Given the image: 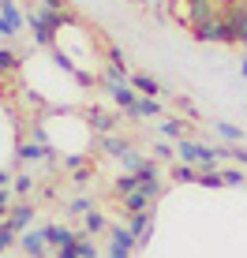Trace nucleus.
Segmentation results:
<instances>
[{
	"instance_id": "obj_1",
	"label": "nucleus",
	"mask_w": 247,
	"mask_h": 258,
	"mask_svg": "<svg viewBox=\"0 0 247 258\" xmlns=\"http://www.w3.org/2000/svg\"><path fill=\"white\" fill-rule=\"evenodd\" d=\"M191 38L195 41H214V45H232V26H228L225 12L210 15V19H202L199 26H191Z\"/></svg>"
},
{
	"instance_id": "obj_2",
	"label": "nucleus",
	"mask_w": 247,
	"mask_h": 258,
	"mask_svg": "<svg viewBox=\"0 0 247 258\" xmlns=\"http://www.w3.org/2000/svg\"><path fill=\"white\" fill-rule=\"evenodd\" d=\"M135 247H139V236L131 232L128 225H109V247H105V258H131Z\"/></svg>"
},
{
	"instance_id": "obj_3",
	"label": "nucleus",
	"mask_w": 247,
	"mask_h": 258,
	"mask_svg": "<svg viewBox=\"0 0 247 258\" xmlns=\"http://www.w3.org/2000/svg\"><path fill=\"white\" fill-rule=\"evenodd\" d=\"M225 19L232 26V45H247V0H228Z\"/></svg>"
},
{
	"instance_id": "obj_4",
	"label": "nucleus",
	"mask_w": 247,
	"mask_h": 258,
	"mask_svg": "<svg viewBox=\"0 0 247 258\" xmlns=\"http://www.w3.org/2000/svg\"><path fill=\"white\" fill-rule=\"evenodd\" d=\"M19 251L30 254V258H45L52 247L45 239V228H26V232H19Z\"/></svg>"
},
{
	"instance_id": "obj_5",
	"label": "nucleus",
	"mask_w": 247,
	"mask_h": 258,
	"mask_svg": "<svg viewBox=\"0 0 247 258\" xmlns=\"http://www.w3.org/2000/svg\"><path fill=\"white\" fill-rule=\"evenodd\" d=\"M26 23H30V34H34V45H41V49H52L56 45V30L38 15V8L30 4V12H26Z\"/></svg>"
},
{
	"instance_id": "obj_6",
	"label": "nucleus",
	"mask_w": 247,
	"mask_h": 258,
	"mask_svg": "<svg viewBox=\"0 0 247 258\" xmlns=\"http://www.w3.org/2000/svg\"><path fill=\"white\" fill-rule=\"evenodd\" d=\"M23 30V12L15 0H0V38H15Z\"/></svg>"
},
{
	"instance_id": "obj_7",
	"label": "nucleus",
	"mask_w": 247,
	"mask_h": 258,
	"mask_svg": "<svg viewBox=\"0 0 247 258\" xmlns=\"http://www.w3.org/2000/svg\"><path fill=\"white\" fill-rule=\"evenodd\" d=\"M128 228L139 236V247H146L150 239H154V210H146V213H131V217H128Z\"/></svg>"
},
{
	"instance_id": "obj_8",
	"label": "nucleus",
	"mask_w": 247,
	"mask_h": 258,
	"mask_svg": "<svg viewBox=\"0 0 247 258\" xmlns=\"http://www.w3.org/2000/svg\"><path fill=\"white\" fill-rule=\"evenodd\" d=\"M41 228H45V239H49L52 251H60V247H75V243H79V232H75V228H64V225H41Z\"/></svg>"
},
{
	"instance_id": "obj_9",
	"label": "nucleus",
	"mask_w": 247,
	"mask_h": 258,
	"mask_svg": "<svg viewBox=\"0 0 247 258\" xmlns=\"http://www.w3.org/2000/svg\"><path fill=\"white\" fill-rule=\"evenodd\" d=\"M34 213H38V210H34L26 199H19V202L12 206V213H8V221H12L15 232H26V228H34Z\"/></svg>"
},
{
	"instance_id": "obj_10",
	"label": "nucleus",
	"mask_w": 247,
	"mask_h": 258,
	"mask_svg": "<svg viewBox=\"0 0 247 258\" xmlns=\"http://www.w3.org/2000/svg\"><path fill=\"white\" fill-rule=\"evenodd\" d=\"M128 116L131 120H157V116H161V101H157V97H143V94H139V101L128 109Z\"/></svg>"
},
{
	"instance_id": "obj_11",
	"label": "nucleus",
	"mask_w": 247,
	"mask_h": 258,
	"mask_svg": "<svg viewBox=\"0 0 247 258\" xmlns=\"http://www.w3.org/2000/svg\"><path fill=\"white\" fill-rule=\"evenodd\" d=\"M86 123H90L94 135H112V131H116V116H112V112H105V109H90Z\"/></svg>"
},
{
	"instance_id": "obj_12",
	"label": "nucleus",
	"mask_w": 247,
	"mask_h": 258,
	"mask_svg": "<svg viewBox=\"0 0 247 258\" xmlns=\"http://www.w3.org/2000/svg\"><path fill=\"white\" fill-rule=\"evenodd\" d=\"M98 150L120 161V157H124V154L131 150V142H128V139H120V135H98Z\"/></svg>"
},
{
	"instance_id": "obj_13",
	"label": "nucleus",
	"mask_w": 247,
	"mask_h": 258,
	"mask_svg": "<svg viewBox=\"0 0 247 258\" xmlns=\"http://www.w3.org/2000/svg\"><path fill=\"white\" fill-rule=\"evenodd\" d=\"M109 94H112V101H116V105H120L124 112H128L131 105L139 101V90H135V86H131V79H128V83H116V86H109Z\"/></svg>"
},
{
	"instance_id": "obj_14",
	"label": "nucleus",
	"mask_w": 247,
	"mask_h": 258,
	"mask_svg": "<svg viewBox=\"0 0 247 258\" xmlns=\"http://www.w3.org/2000/svg\"><path fill=\"white\" fill-rule=\"evenodd\" d=\"M124 217H131V213H146V210H154V202L146 199L143 191H131V195H124Z\"/></svg>"
},
{
	"instance_id": "obj_15",
	"label": "nucleus",
	"mask_w": 247,
	"mask_h": 258,
	"mask_svg": "<svg viewBox=\"0 0 247 258\" xmlns=\"http://www.w3.org/2000/svg\"><path fill=\"white\" fill-rule=\"evenodd\" d=\"M199 150H202V142H195V139H176V154H180V161L183 165H199Z\"/></svg>"
},
{
	"instance_id": "obj_16",
	"label": "nucleus",
	"mask_w": 247,
	"mask_h": 258,
	"mask_svg": "<svg viewBox=\"0 0 247 258\" xmlns=\"http://www.w3.org/2000/svg\"><path fill=\"white\" fill-rule=\"evenodd\" d=\"M131 86H135L143 97H161V83H157V79H150V75H143V71H135V75H131Z\"/></svg>"
},
{
	"instance_id": "obj_17",
	"label": "nucleus",
	"mask_w": 247,
	"mask_h": 258,
	"mask_svg": "<svg viewBox=\"0 0 247 258\" xmlns=\"http://www.w3.org/2000/svg\"><path fill=\"white\" fill-rule=\"evenodd\" d=\"M83 232H90V236L109 232V221H105V213H101V210H90V213L83 217Z\"/></svg>"
},
{
	"instance_id": "obj_18",
	"label": "nucleus",
	"mask_w": 247,
	"mask_h": 258,
	"mask_svg": "<svg viewBox=\"0 0 247 258\" xmlns=\"http://www.w3.org/2000/svg\"><path fill=\"white\" fill-rule=\"evenodd\" d=\"M19 247V232L12 228V221H0V254H8V251H15Z\"/></svg>"
},
{
	"instance_id": "obj_19",
	"label": "nucleus",
	"mask_w": 247,
	"mask_h": 258,
	"mask_svg": "<svg viewBox=\"0 0 247 258\" xmlns=\"http://www.w3.org/2000/svg\"><path fill=\"white\" fill-rule=\"evenodd\" d=\"M15 71H19V52H15L12 45H0V79L15 75Z\"/></svg>"
},
{
	"instance_id": "obj_20",
	"label": "nucleus",
	"mask_w": 247,
	"mask_h": 258,
	"mask_svg": "<svg viewBox=\"0 0 247 258\" xmlns=\"http://www.w3.org/2000/svg\"><path fill=\"white\" fill-rule=\"evenodd\" d=\"M199 187H210V191L225 187V172H221V168H202V172H199Z\"/></svg>"
},
{
	"instance_id": "obj_21",
	"label": "nucleus",
	"mask_w": 247,
	"mask_h": 258,
	"mask_svg": "<svg viewBox=\"0 0 247 258\" xmlns=\"http://www.w3.org/2000/svg\"><path fill=\"white\" fill-rule=\"evenodd\" d=\"M112 191H116L120 199H124V195H131V191H139V176L135 172H120L116 180H112Z\"/></svg>"
},
{
	"instance_id": "obj_22",
	"label": "nucleus",
	"mask_w": 247,
	"mask_h": 258,
	"mask_svg": "<svg viewBox=\"0 0 247 258\" xmlns=\"http://www.w3.org/2000/svg\"><path fill=\"white\" fill-rule=\"evenodd\" d=\"M214 131H217L225 142H240V139H243V127H236V123H228V120H214Z\"/></svg>"
},
{
	"instance_id": "obj_23",
	"label": "nucleus",
	"mask_w": 247,
	"mask_h": 258,
	"mask_svg": "<svg viewBox=\"0 0 247 258\" xmlns=\"http://www.w3.org/2000/svg\"><path fill=\"white\" fill-rule=\"evenodd\" d=\"M12 191H15V199H30V191H34V176L30 172H19L12 180Z\"/></svg>"
},
{
	"instance_id": "obj_24",
	"label": "nucleus",
	"mask_w": 247,
	"mask_h": 258,
	"mask_svg": "<svg viewBox=\"0 0 247 258\" xmlns=\"http://www.w3.org/2000/svg\"><path fill=\"white\" fill-rule=\"evenodd\" d=\"M79 258H101V251H98V243L90 239V232H79Z\"/></svg>"
},
{
	"instance_id": "obj_25",
	"label": "nucleus",
	"mask_w": 247,
	"mask_h": 258,
	"mask_svg": "<svg viewBox=\"0 0 247 258\" xmlns=\"http://www.w3.org/2000/svg\"><path fill=\"white\" fill-rule=\"evenodd\" d=\"M161 135L165 139H183V120L180 116H165L161 120Z\"/></svg>"
},
{
	"instance_id": "obj_26",
	"label": "nucleus",
	"mask_w": 247,
	"mask_h": 258,
	"mask_svg": "<svg viewBox=\"0 0 247 258\" xmlns=\"http://www.w3.org/2000/svg\"><path fill=\"white\" fill-rule=\"evenodd\" d=\"M172 176H176V180H180V183H199V165H176L172 168Z\"/></svg>"
},
{
	"instance_id": "obj_27",
	"label": "nucleus",
	"mask_w": 247,
	"mask_h": 258,
	"mask_svg": "<svg viewBox=\"0 0 247 258\" xmlns=\"http://www.w3.org/2000/svg\"><path fill=\"white\" fill-rule=\"evenodd\" d=\"M90 210H94V202L79 195V199H72V202H68V210H64V213H72V217H86Z\"/></svg>"
},
{
	"instance_id": "obj_28",
	"label": "nucleus",
	"mask_w": 247,
	"mask_h": 258,
	"mask_svg": "<svg viewBox=\"0 0 247 258\" xmlns=\"http://www.w3.org/2000/svg\"><path fill=\"white\" fill-rule=\"evenodd\" d=\"M60 165H64L68 172H79V168H86V154H83V150H79V154H64Z\"/></svg>"
},
{
	"instance_id": "obj_29",
	"label": "nucleus",
	"mask_w": 247,
	"mask_h": 258,
	"mask_svg": "<svg viewBox=\"0 0 247 258\" xmlns=\"http://www.w3.org/2000/svg\"><path fill=\"white\" fill-rule=\"evenodd\" d=\"M143 161H146V157H139L135 150H128V154L120 157V168H124V172H139V168H143Z\"/></svg>"
},
{
	"instance_id": "obj_30",
	"label": "nucleus",
	"mask_w": 247,
	"mask_h": 258,
	"mask_svg": "<svg viewBox=\"0 0 247 258\" xmlns=\"http://www.w3.org/2000/svg\"><path fill=\"white\" fill-rule=\"evenodd\" d=\"M221 172H225V187H243L247 183L243 168H221Z\"/></svg>"
},
{
	"instance_id": "obj_31",
	"label": "nucleus",
	"mask_w": 247,
	"mask_h": 258,
	"mask_svg": "<svg viewBox=\"0 0 247 258\" xmlns=\"http://www.w3.org/2000/svg\"><path fill=\"white\" fill-rule=\"evenodd\" d=\"M154 157H157V161H172V157H176V146H169L165 139H157V142H154Z\"/></svg>"
},
{
	"instance_id": "obj_32",
	"label": "nucleus",
	"mask_w": 247,
	"mask_h": 258,
	"mask_svg": "<svg viewBox=\"0 0 247 258\" xmlns=\"http://www.w3.org/2000/svg\"><path fill=\"white\" fill-rule=\"evenodd\" d=\"M12 199H15V191H12V187H0V221H4L8 213H12V206H15Z\"/></svg>"
},
{
	"instance_id": "obj_33",
	"label": "nucleus",
	"mask_w": 247,
	"mask_h": 258,
	"mask_svg": "<svg viewBox=\"0 0 247 258\" xmlns=\"http://www.w3.org/2000/svg\"><path fill=\"white\" fill-rule=\"evenodd\" d=\"M228 157H232L236 165H243V168H247V150H240V146H228Z\"/></svg>"
},
{
	"instance_id": "obj_34",
	"label": "nucleus",
	"mask_w": 247,
	"mask_h": 258,
	"mask_svg": "<svg viewBox=\"0 0 247 258\" xmlns=\"http://www.w3.org/2000/svg\"><path fill=\"white\" fill-rule=\"evenodd\" d=\"M90 176H94V172H90V168H79V172H75V180H72V183H75V187H86V183H90Z\"/></svg>"
},
{
	"instance_id": "obj_35",
	"label": "nucleus",
	"mask_w": 247,
	"mask_h": 258,
	"mask_svg": "<svg viewBox=\"0 0 247 258\" xmlns=\"http://www.w3.org/2000/svg\"><path fill=\"white\" fill-rule=\"evenodd\" d=\"M109 64H120V68H128V60H124V52H120L116 45L109 49Z\"/></svg>"
},
{
	"instance_id": "obj_36",
	"label": "nucleus",
	"mask_w": 247,
	"mask_h": 258,
	"mask_svg": "<svg viewBox=\"0 0 247 258\" xmlns=\"http://www.w3.org/2000/svg\"><path fill=\"white\" fill-rule=\"evenodd\" d=\"M56 258H79V247H60Z\"/></svg>"
},
{
	"instance_id": "obj_37",
	"label": "nucleus",
	"mask_w": 247,
	"mask_h": 258,
	"mask_svg": "<svg viewBox=\"0 0 247 258\" xmlns=\"http://www.w3.org/2000/svg\"><path fill=\"white\" fill-rule=\"evenodd\" d=\"M12 180H15V176L8 172V168H0V187H12Z\"/></svg>"
},
{
	"instance_id": "obj_38",
	"label": "nucleus",
	"mask_w": 247,
	"mask_h": 258,
	"mask_svg": "<svg viewBox=\"0 0 247 258\" xmlns=\"http://www.w3.org/2000/svg\"><path fill=\"white\" fill-rule=\"evenodd\" d=\"M45 8H56V12H64V0H41Z\"/></svg>"
},
{
	"instance_id": "obj_39",
	"label": "nucleus",
	"mask_w": 247,
	"mask_h": 258,
	"mask_svg": "<svg viewBox=\"0 0 247 258\" xmlns=\"http://www.w3.org/2000/svg\"><path fill=\"white\" fill-rule=\"evenodd\" d=\"M240 75H243V79H247V56H243V60H240Z\"/></svg>"
}]
</instances>
